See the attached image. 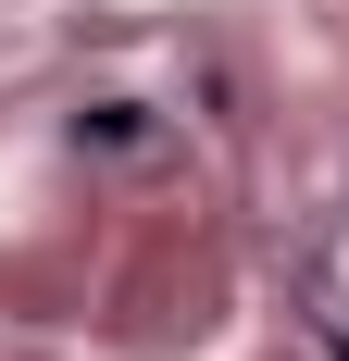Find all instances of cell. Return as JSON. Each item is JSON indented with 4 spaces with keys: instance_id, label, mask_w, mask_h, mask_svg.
I'll use <instances>...</instances> for the list:
<instances>
[{
    "instance_id": "6da1fadb",
    "label": "cell",
    "mask_w": 349,
    "mask_h": 361,
    "mask_svg": "<svg viewBox=\"0 0 349 361\" xmlns=\"http://www.w3.org/2000/svg\"><path fill=\"white\" fill-rule=\"evenodd\" d=\"M324 336H337V361H349V324H324Z\"/></svg>"
}]
</instances>
